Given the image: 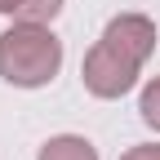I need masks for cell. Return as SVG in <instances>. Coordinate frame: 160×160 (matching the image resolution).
I'll return each mask as SVG.
<instances>
[{
  "instance_id": "6da1fadb",
  "label": "cell",
  "mask_w": 160,
  "mask_h": 160,
  "mask_svg": "<svg viewBox=\"0 0 160 160\" xmlns=\"http://www.w3.org/2000/svg\"><path fill=\"white\" fill-rule=\"evenodd\" d=\"M156 53V22L147 13H116L102 27V36L93 40V49L80 62V80L93 98H125L138 76H142L147 58Z\"/></svg>"
},
{
  "instance_id": "7a4b0ae2",
  "label": "cell",
  "mask_w": 160,
  "mask_h": 160,
  "mask_svg": "<svg viewBox=\"0 0 160 160\" xmlns=\"http://www.w3.org/2000/svg\"><path fill=\"white\" fill-rule=\"evenodd\" d=\"M62 71V40L49 22H22L0 31V80L13 89H40Z\"/></svg>"
},
{
  "instance_id": "3957f363",
  "label": "cell",
  "mask_w": 160,
  "mask_h": 160,
  "mask_svg": "<svg viewBox=\"0 0 160 160\" xmlns=\"http://www.w3.org/2000/svg\"><path fill=\"white\" fill-rule=\"evenodd\" d=\"M36 160H98V147L85 133H53L49 142L36 151Z\"/></svg>"
},
{
  "instance_id": "277c9868",
  "label": "cell",
  "mask_w": 160,
  "mask_h": 160,
  "mask_svg": "<svg viewBox=\"0 0 160 160\" xmlns=\"http://www.w3.org/2000/svg\"><path fill=\"white\" fill-rule=\"evenodd\" d=\"M138 116H142V125L160 133V76H151L142 93H138Z\"/></svg>"
},
{
  "instance_id": "5b68a950",
  "label": "cell",
  "mask_w": 160,
  "mask_h": 160,
  "mask_svg": "<svg viewBox=\"0 0 160 160\" xmlns=\"http://www.w3.org/2000/svg\"><path fill=\"white\" fill-rule=\"evenodd\" d=\"M58 13H62V0H22V9H18L22 22H53Z\"/></svg>"
},
{
  "instance_id": "8992f818",
  "label": "cell",
  "mask_w": 160,
  "mask_h": 160,
  "mask_svg": "<svg viewBox=\"0 0 160 160\" xmlns=\"http://www.w3.org/2000/svg\"><path fill=\"white\" fill-rule=\"evenodd\" d=\"M120 160H160V142H138V147H129Z\"/></svg>"
},
{
  "instance_id": "52a82bcc",
  "label": "cell",
  "mask_w": 160,
  "mask_h": 160,
  "mask_svg": "<svg viewBox=\"0 0 160 160\" xmlns=\"http://www.w3.org/2000/svg\"><path fill=\"white\" fill-rule=\"evenodd\" d=\"M18 9H22V0H0V13H13L18 18Z\"/></svg>"
}]
</instances>
